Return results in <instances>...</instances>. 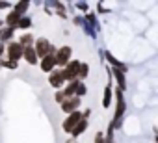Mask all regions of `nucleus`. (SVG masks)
Returning <instances> with one entry per match:
<instances>
[{
    "mask_svg": "<svg viewBox=\"0 0 158 143\" xmlns=\"http://www.w3.org/2000/svg\"><path fill=\"white\" fill-rule=\"evenodd\" d=\"M34 50H35V56L41 59V58H45V56H54L56 54V47L54 45H50L48 43V39H45V37H39L37 41H35V45H34Z\"/></svg>",
    "mask_w": 158,
    "mask_h": 143,
    "instance_id": "obj_1",
    "label": "nucleus"
},
{
    "mask_svg": "<svg viewBox=\"0 0 158 143\" xmlns=\"http://www.w3.org/2000/svg\"><path fill=\"white\" fill-rule=\"evenodd\" d=\"M115 97H117V108H115V117H114V121H112L114 130H117V128L121 126L123 113H125V99H123V95H121V91H119V89L115 91Z\"/></svg>",
    "mask_w": 158,
    "mask_h": 143,
    "instance_id": "obj_2",
    "label": "nucleus"
},
{
    "mask_svg": "<svg viewBox=\"0 0 158 143\" xmlns=\"http://www.w3.org/2000/svg\"><path fill=\"white\" fill-rule=\"evenodd\" d=\"M78 65H80V61L71 59V61L61 69V76H63V80H69V82L76 80V75H78Z\"/></svg>",
    "mask_w": 158,
    "mask_h": 143,
    "instance_id": "obj_3",
    "label": "nucleus"
},
{
    "mask_svg": "<svg viewBox=\"0 0 158 143\" xmlns=\"http://www.w3.org/2000/svg\"><path fill=\"white\" fill-rule=\"evenodd\" d=\"M71 54H73V48L71 47H61V48H58L56 50V54H54V59H56V65H61V67H65L69 61H71Z\"/></svg>",
    "mask_w": 158,
    "mask_h": 143,
    "instance_id": "obj_4",
    "label": "nucleus"
},
{
    "mask_svg": "<svg viewBox=\"0 0 158 143\" xmlns=\"http://www.w3.org/2000/svg\"><path fill=\"white\" fill-rule=\"evenodd\" d=\"M82 119V113L80 112H73V113H69V117L63 121V125H61V128H63V132H67V134H71V130L78 125V121Z\"/></svg>",
    "mask_w": 158,
    "mask_h": 143,
    "instance_id": "obj_5",
    "label": "nucleus"
},
{
    "mask_svg": "<svg viewBox=\"0 0 158 143\" xmlns=\"http://www.w3.org/2000/svg\"><path fill=\"white\" fill-rule=\"evenodd\" d=\"M6 54H8V59L10 61H19L21 58H23V47L19 45V43H10L8 47H6Z\"/></svg>",
    "mask_w": 158,
    "mask_h": 143,
    "instance_id": "obj_6",
    "label": "nucleus"
},
{
    "mask_svg": "<svg viewBox=\"0 0 158 143\" xmlns=\"http://www.w3.org/2000/svg\"><path fill=\"white\" fill-rule=\"evenodd\" d=\"M80 106V99L78 97H71V99H67L63 104H61V110L69 115V113H73V112H76V108Z\"/></svg>",
    "mask_w": 158,
    "mask_h": 143,
    "instance_id": "obj_7",
    "label": "nucleus"
},
{
    "mask_svg": "<svg viewBox=\"0 0 158 143\" xmlns=\"http://www.w3.org/2000/svg\"><path fill=\"white\" fill-rule=\"evenodd\" d=\"M63 76H61V71H52L50 73V76H48V84L54 88V89H60L61 86H63Z\"/></svg>",
    "mask_w": 158,
    "mask_h": 143,
    "instance_id": "obj_8",
    "label": "nucleus"
},
{
    "mask_svg": "<svg viewBox=\"0 0 158 143\" xmlns=\"http://www.w3.org/2000/svg\"><path fill=\"white\" fill-rule=\"evenodd\" d=\"M39 65H41V69L45 71V73H52L54 67H56V59H54V56H50V54H48V56L41 58Z\"/></svg>",
    "mask_w": 158,
    "mask_h": 143,
    "instance_id": "obj_9",
    "label": "nucleus"
},
{
    "mask_svg": "<svg viewBox=\"0 0 158 143\" xmlns=\"http://www.w3.org/2000/svg\"><path fill=\"white\" fill-rule=\"evenodd\" d=\"M23 56H24V59H26L30 65H35V63H37V56H35L34 47H26V48H23Z\"/></svg>",
    "mask_w": 158,
    "mask_h": 143,
    "instance_id": "obj_10",
    "label": "nucleus"
},
{
    "mask_svg": "<svg viewBox=\"0 0 158 143\" xmlns=\"http://www.w3.org/2000/svg\"><path fill=\"white\" fill-rule=\"evenodd\" d=\"M112 73H114V76L117 78V84H119V91L127 89V82H125V71H123V69H112Z\"/></svg>",
    "mask_w": 158,
    "mask_h": 143,
    "instance_id": "obj_11",
    "label": "nucleus"
},
{
    "mask_svg": "<svg viewBox=\"0 0 158 143\" xmlns=\"http://www.w3.org/2000/svg\"><path fill=\"white\" fill-rule=\"evenodd\" d=\"M86 128H88V121H86V119H80V121H78V125L71 130V136H73V137H78L82 132H86Z\"/></svg>",
    "mask_w": 158,
    "mask_h": 143,
    "instance_id": "obj_12",
    "label": "nucleus"
},
{
    "mask_svg": "<svg viewBox=\"0 0 158 143\" xmlns=\"http://www.w3.org/2000/svg\"><path fill=\"white\" fill-rule=\"evenodd\" d=\"M102 106H104V108H110V106H112V82H108V86H106V89H104Z\"/></svg>",
    "mask_w": 158,
    "mask_h": 143,
    "instance_id": "obj_13",
    "label": "nucleus"
},
{
    "mask_svg": "<svg viewBox=\"0 0 158 143\" xmlns=\"http://www.w3.org/2000/svg\"><path fill=\"white\" fill-rule=\"evenodd\" d=\"M34 41H35V39H34V35H32V34H23V35H21V39H19L17 43H19L23 48H26V47H32V43H34Z\"/></svg>",
    "mask_w": 158,
    "mask_h": 143,
    "instance_id": "obj_14",
    "label": "nucleus"
},
{
    "mask_svg": "<svg viewBox=\"0 0 158 143\" xmlns=\"http://www.w3.org/2000/svg\"><path fill=\"white\" fill-rule=\"evenodd\" d=\"M76 86H78V80H73V82H69V86L61 91L63 93V97L65 99H71V97H74V89H76Z\"/></svg>",
    "mask_w": 158,
    "mask_h": 143,
    "instance_id": "obj_15",
    "label": "nucleus"
},
{
    "mask_svg": "<svg viewBox=\"0 0 158 143\" xmlns=\"http://www.w3.org/2000/svg\"><path fill=\"white\" fill-rule=\"evenodd\" d=\"M13 32H15V28H10V26H8V28H4L2 32H0V41H2V45H4V43H8V41L13 37Z\"/></svg>",
    "mask_w": 158,
    "mask_h": 143,
    "instance_id": "obj_16",
    "label": "nucleus"
},
{
    "mask_svg": "<svg viewBox=\"0 0 158 143\" xmlns=\"http://www.w3.org/2000/svg\"><path fill=\"white\" fill-rule=\"evenodd\" d=\"M88 75H89V65H88V63H80V65H78V75H76V80H78V78L84 80Z\"/></svg>",
    "mask_w": 158,
    "mask_h": 143,
    "instance_id": "obj_17",
    "label": "nucleus"
},
{
    "mask_svg": "<svg viewBox=\"0 0 158 143\" xmlns=\"http://www.w3.org/2000/svg\"><path fill=\"white\" fill-rule=\"evenodd\" d=\"M19 19H21V15H17L15 11H11V13H8L6 22H8V26H10V28H15V26H17V22H19Z\"/></svg>",
    "mask_w": 158,
    "mask_h": 143,
    "instance_id": "obj_18",
    "label": "nucleus"
},
{
    "mask_svg": "<svg viewBox=\"0 0 158 143\" xmlns=\"http://www.w3.org/2000/svg\"><path fill=\"white\" fill-rule=\"evenodd\" d=\"M28 6H30V2H17V4H15V13L23 17V15L26 13V10H28Z\"/></svg>",
    "mask_w": 158,
    "mask_h": 143,
    "instance_id": "obj_19",
    "label": "nucleus"
},
{
    "mask_svg": "<svg viewBox=\"0 0 158 143\" xmlns=\"http://www.w3.org/2000/svg\"><path fill=\"white\" fill-rule=\"evenodd\" d=\"M86 93H88V88H86V84L78 80V86H76V89H74V97H78V99H80V97H82V95H86Z\"/></svg>",
    "mask_w": 158,
    "mask_h": 143,
    "instance_id": "obj_20",
    "label": "nucleus"
},
{
    "mask_svg": "<svg viewBox=\"0 0 158 143\" xmlns=\"http://www.w3.org/2000/svg\"><path fill=\"white\" fill-rule=\"evenodd\" d=\"M30 24H32V21H30L28 17H21L15 28H23V30H24V28H30Z\"/></svg>",
    "mask_w": 158,
    "mask_h": 143,
    "instance_id": "obj_21",
    "label": "nucleus"
},
{
    "mask_svg": "<svg viewBox=\"0 0 158 143\" xmlns=\"http://www.w3.org/2000/svg\"><path fill=\"white\" fill-rule=\"evenodd\" d=\"M54 99H56V102H60V104H63V102L67 100V99L63 97V93H61V91H58V93L54 95Z\"/></svg>",
    "mask_w": 158,
    "mask_h": 143,
    "instance_id": "obj_22",
    "label": "nucleus"
},
{
    "mask_svg": "<svg viewBox=\"0 0 158 143\" xmlns=\"http://www.w3.org/2000/svg\"><path fill=\"white\" fill-rule=\"evenodd\" d=\"M2 65H4V67H8V69H17V63H15V61H10V59L2 61Z\"/></svg>",
    "mask_w": 158,
    "mask_h": 143,
    "instance_id": "obj_23",
    "label": "nucleus"
},
{
    "mask_svg": "<svg viewBox=\"0 0 158 143\" xmlns=\"http://www.w3.org/2000/svg\"><path fill=\"white\" fill-rule=\"evenodd\" d=\"M95 143H104V134H102V132H97V136H95Z\"/></svg>",
    "mask_w": 158,
    "mask_h": 143,
    "instance_id": "obj_24",
    "label": "nucleus"
},
{
    "mask_svg": "<svg viewBox=\"0 0 158 143\" xmlns=\"http://www.w3.org/2000/svg\"><path fill=\"white\" fill-rule=\"evenodd\" d=\"M76 6H78V10H82V11H86V10H88V4H86V2H78Z\"/></svg>",
    "mask_w": 158,
    "mask_h": 143,
    "instance_id": "obj_25",
    "label": "nucleus"
},
{
    "mask_svg": "<svg viewBox=\"0 0 158 143\" xmlns=\"http://www.w3.org/2000/svg\"><path fill=\"white\" fill-rule=\"evenodd\" d=\"M4 8H11L10 2H0V10H4Z\"/></svg>",
    "mask_w": 158,
    "mask_h": 143,
    "instance_id": "obj_26",
    "label": "nucleus"
},
{
    "mask_svg": "<svg viewBox=\"0 0 158 143\" xmlns=\"http://www.w3.org/2000/svg\"><path fill=\"white\" fill-rule=\"evenodd\" d=\"M4 48H6V47H4L2 43H0V56H2V52H4Z\"/></svg>",
    "mask_w": 158,
    "mask_h": 143,
    "instance_id": "obj_27",
    "label": "nucleus"
},
{
    "mask_svg": "<svg viewBox=\"0 0 158 143\" xmlns=\"http://www.w3.org/2000/svg\"><path fill=\"white\" fill-rule=\"evenodd\" d=\"M0 28H2V21H0Z\"/></svg>",
    "mask_w": 158,
    "mask_h": 143,
    "instance_id": "obj_28",
    "label": "nucleus"
}]
</instances>
